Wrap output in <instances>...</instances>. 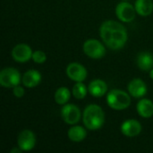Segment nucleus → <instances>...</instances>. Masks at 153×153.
Segmentation results:
<instances>
[{
  "label": "nucleus",
  "instance_id": "obj_9",
  "mask_svg": "<svg viewBox=\"0 0 153 153\" xmlns=\"http://www.w3.org/2000/svg\"><path fill=\"white\" fill-rule=\"evenodd\" d=\"M17 143L22 152H30L36 145V136L32 131L23 130L18 135Z\"/></svg>",
  "mask_w": 153,
  "mask_h": 153
},
{
  "label": "nucleus",
  "instance_id": "obj_2",
  "mask_svg": "<svg viewBox=\"0 0 153 153\" xmlns=\"http://www.w3.org/2000/svg\"><path fill=\"white\" fill-rule=\"evenodd\" d=\"M82 121L89 130H98L105 123V114L101 107L96 104L88 105L82 113Z\"/></svg>",
  "mask_w": 153,
  "mask_h": 153
},
{
  "label": "nucleus",
  "instance_id": "obj_12",
  "mask_svg": "<svg viewBox=\"0 0 153 153\" xmlns=\"http://www.w3.org/2000/svg\"><path fill=\"white\" fill-rule=\"evenodd\" d=\"M142 125L139 121L135 119H128L122 123L120 126L121 133L127 137H134L141 134Z\"/></svg>",
  "mask_w": 153,
  "mask_h": 153
},
{
  "label": "nucleus",
  "instance_id": "obj_15",
  "mask_svg": "<svg viewBox=\"0 0 153 153\" xmlns=\"http://www.w3.org/2000/svg\"><path fill=\"white\" fill-rule=\"evenodd\" d=\"M138 67L143 71H151L153 68V55L151 52H141L136 58Z\"/></svg>",
  "mask_w": 153,
  "mask_h": 153
},
{
  "label": "nucleus",
  "instance_id": "obj_23",
  "mask_svg": "<svg viewBox=\"0 0 153 153\" xmlns=\"http://www.w3.org/2000/svg\"><path fill=\"white\" fill-rule=\"evenodd\" d=\"M22 152V150H21V148L18 146L17 148H16V147H15V148H13V149L11 150V152H10L11 153H20V152Z\"/></svg>",
  "mask_w": 153,
  "mask_h": 153
},
{
  "label": "nucleus",
  "instance_id": "obj_19",
  "mask_svg": "<svg viewBox=\"0 0 153 153\" xmlns=\"http://www.w3.org/2000/svg\"><path fill=\"white\" fill-rule=\"evenodd\" d=\"M71 98V91L67 87H60L55 92V101L58 105H65Z\"/></svg>",
  "mask_w": 153,
  "mask_h": 153
},
{
  "label": "nucleus",
  "instance_id": "obj_22",
  "mask_svg": "<svg viewBox=\"0 0 153 153\" xmlns=\"http://www.w3.org/2000/svg\"><path fill=\"white\" fill-rule=\"evenodd\" d=\"M13 93L16 98H22L24 95V89L19 84L14 88H13Z\"/></svg>",
  "mask_w": 153,
  "mask_h": 153
},
{
  "label": "nucleus",
  "instance_id": "obj_6",
  "mask_svg": "<svg viewBox=\"0 0 153 153\" xmlns=\"http://www.w3.org/2000/svg\"><path fill=\"white\" fill-rule=\"evenodd\" d=\"M136 13L135 7L126 1L119 3L116 7L117 17L123 22H131L134 21Z\"/></svg>",
  "mask_w": 153,
  "mask_h": 153
},
{
  "label": "nucleus",
  "instance_id": "obj_25",
  "mask_svg": "<svg viewBox=\"0 0 153 153\" xmlns=\"http://www.w3.org/2000/svg\"><path fill=\"white\" fill-rule=\"evenodd\" d=\"M123 1H127V0H123Z\"/></svg>",
  "mask_w": 153,
  "mask_h": 153
},
{
  "label": "nucleus",
  "instance_id": "obj_20",
  "mask_svg": "<svg viewBox=\"0 0 153 153\" xmlns=\"http://www.w3.org/2000/svg\"><path fill=\"white\" fill-rule=\"evenodd\" d=\"M88 91H89L86 85L82 82H78L74 85L72 90V94L77 100H82L86 97Z\"/></svg>",
  "mask_w": 153,
  "mask_h": 153
},
{
  "label": "nucleus",
  "instance_id": "obj_24",
  "mask_svg": "<svg viewBox=\"0 0 153 153\" xmlns=\"http://www.w3.org/2000/svg\"><path fill=\"white\" fill-rule=\"evenodd\" d=\"M150 77L153 80V68L151 70V72H150Z\"/></svg>",
  "mask_w": 153,
  "mask_h": 153
},
{
  "label": "nucleus",
  "instance_id": "obj_7",
  "mask_svg": "<svg viewBox=\"0 0 153 153\" xmlns=\"http://www.w3.org/2000/svg\"><path fill=\"white\" fill-rule=\"evenodd\" d=\"M62 119L67 125H76L81 119V110L80 108L74 104H65L63 105L61 109Z\"/></svg>",
  "mask_w": 153,
  "mask_h": 153
},
{
  "label": "nucleus",
  "instance_id": "obj_18",
  "mask_svg": "<svg viewBox=\"0 0 153 153\" xmlns=\"http://www.w3.org/2000/svg\"><path fill=\"white\" fill-rule=\"evenodd\" d=\"M136 13L141 16H148L153 11L152 0H136L134 4Z\"/></svg>",
  "mask_w": 153,
  "mask_h": 153
},
{
  "label": "nucleus",
  "instance_id": "obj_1",
  "mask_svg": "<svg viewBox=\"0 0 153 153\" xmlns=\"http://www.w3.org/2000/svg\"><path fill=\"white\" fill-rule=\"evenodd\" d=\"M100 35L104 44L112 50H119L127 42L126 28L120 22L108 20L102 22L100 27Z\"/></svg>",
  "mask_w": 153,
  "mask_h": 153
},
{
  "label": "nucleus",
  "instance_id": "obj_11",
  "mask_svg": "<svg viewBox=\"0 0 153 153\" xmlns=\"http://www.w3.org/2000/svg\"><path fill=\"white\" fill-rule=\"evenodd\" d=\"M129 94L136 99H141L147 94L148 88L146 83L140 78L133 79L127 85Z\"/></svg>",
  "mask_w": 153,
  "mask_h": 153
},
{
  "label": "nucleus",
  "instance_id": "obj_17",
  "mask_svg": "<svg viewBox=\"0 0 153 153\" xmlns=\"http://www.w3.org/2000/svg\"><path fill=\"white\" fill-rule=\"evenodd\" d=\"M68 138L74 143H80L82 142L86 136H87V132L84 127L81 126H73L67 133Z\"/></svg>",
  "mask_w": 153,
  "mask_h": 153
},
{
  "label": "nucleus",
  "instance_id": "obj_3",
  "mask_svg": "<svg viewBox=\"0 0 153 153\" xmlns=\"http://www.w3.org/2000/svg\"><path fill=\"white\" fill-rule=\"evenodd\" d=\"M106 100L108 107L115 110H124L131 105V97L129 94L118 89L109 91Z\"/></svg>",
  "mask_w": 153,
  "mask_h": 153
},
{
  "label": "nucleus",
  "instance_id": "obj_14",
  "mask_svg": "<svg viewBox=\"0 0 153 153\" xmlns=\"http://www.w3.org/2000/svg\"><path fill=\"white\" fill-rule=\"evenodd\" d=\"M41 79V74L37 70L31 69L23 74L22 77V82L27 88H34L40 83Z\"/></svg>",
  "mask_w": 153,
  "mask_h": 153
},
{
  "label": "nucleus",
  "instance_id": "obj_8",
  "mask_svg": "<svg viewBox=\"0 0 153 153\" xmlns=\"http://www.w3.org/2000/svg\"><path fill=\"white\" fill-rule=\"evenodd\" d=\"M33 51L28 44L20 43L13 47L12 49V57L15 62L18 63H26L30 58H32Z\"/></svg>",
  "mask_w": 153,
  "mask_h": 153
},
{
  "label": "nucleus",
  "instance_id": "obj_13",
  "mask_svg": "<svg viewBox=\"0 0 153 153\" xmlns=\"http://www.w3.org/2000/svg\"><path fill=\"white\" fill-rule=\"evenodd\" d=\"M88 91L91 96L95 98H101L108 92V84L103 80L95 79L90 82Z\"/></svg>",
  "mask_w": 153,
  "mask_h": 153
},
{
  "label": "nucleus",
  "instance_id": "obj_10",
  "mask_svg": "<svg viewBox=\"0 0 153 153\" xmlns=\"http://www.w3.org/2000/svg\"><path fill=\"white\" fill-rule=\"evenodd\" d=\"M67 76L74 82H83L87 78V70L86 68L79 63H71L66 67Z\"/></svg>",
  "mask_w": 153,
  "mask_h": 153
},
{
  "label": "nucleus",
  "instance_id": "obj_5",
  "mask_svg": "<svg viewBox=\"0 0 153 153\" xmlns=\"http://www.w3.org/2000/svg\"><path fill=\"white\" fill-rule=\"evenodd\" d=\"M82 49L84 54L92 59H100L106 55L105 46L95 39H87L83 43Z\"/></svg>",
  "mask_w": 153,
  "mask_h": 153
},
{
  "label": "nucleus",
  "instance_id": "obj_21",
  "mask_svg": "<svg viewBox=\"0 0 153 153\" xmlns=\"http://www.w3.org/2000/svg\"><path fill=\"white\" fill-rule=\"evenodd\" d=\"M32 60L37 64H43L47 60V56L42 50H36L32 54Z\"/></svg>",
  "mask_w": 153,
  "mask_h": 153
},
{
  "label": "nucleus",
  "instance_id": "obj_16",
  "mask_svg": "<svg viewBox=\"0 0 153 153\" xmlns=\"http://www.w3.org/2000/svg\"><path fill=\"white\" fill-rule=\"evenodd\" d=\"M136 110L143 118H150L153 116V102L148 99H142L136 105Z\"/></svg>",
  "mask_w": 153,
  "mask_h": 153
},
{
  "label": "nucleus",
  "instance_id": "obj_4",
  "mask_svg": "<svg viewBox=\"0 0 153 153\" xmlns=\"http://www.w3.org/2000/svg\"><path fill=\"white\" fill-rule=\"evenodd\" d=\"M21 82V74L15 68L6 67L0 72V84L4 88L13 89L15 86L19 85Z\"/></svg>",
  "mask_w": 153,
  "mask_h": 153
}]
</instances>
